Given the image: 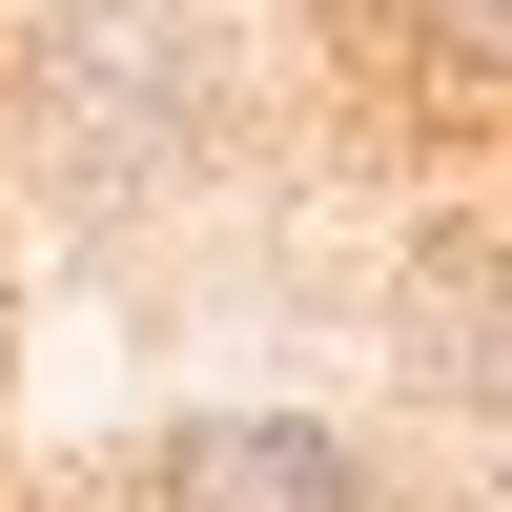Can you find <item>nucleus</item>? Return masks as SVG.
<instances>
[{
    "instance_id": "f257e3e1",
    "label": "nucleus",
    "mask_w": 512,
    "mask_h": 512,
    "mask_svg": "<svg viewBox=\"0 0 512 512\" xmlns=\"http://www.w3.org/2000/svg\"><path fill=\"white\" fill-rule=\"evenodd\" d=\"M164 512H390V472L328 410H185L164 431Z\"/></svg>"
},
{
    "instance_id": "f03ea898",
    "label": "nucleus",
    "mask_w": 512,
    "mask_h": 512,
    "mask_svg": "<svg viewBox=\"0 0 512 512\" xmlns=\"http://www.w3.org/2000/svg\"><path fill=\"white\" fill-rule=\"evenodd\" d=\"M410 62H431V103H492L512 82V0H410Z\"/></svg>"
}]
</instances>
